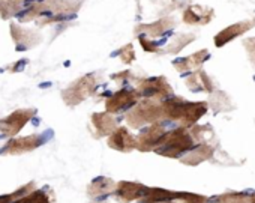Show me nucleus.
<instances>
[{
    "label": "nucleus",
    "mask_w": 255,
    "mask_h": 203,
    "mask_svg": "<svg viewBox=\"0 0 255 203\" xmlns=\"http://www.w3.org/2000/svg\"><path fill=\"white\" fill-rule=\"evenodd\" d=\"M164 116L170 121L182 122L183 128L194 127L206 113L209 109V104L204 101L198 103H189V101L180 98V96H171L162 103Z\"/></svg>",
    "instance_id": "nucleus-1"
},
{
    "label": "nucleus",
    "mask_w": 255,
    "mask_h": 203,
    "mask_svg": "<svg viewBox=\"0 0 255 203\" xmlns=\"http://www.w3.org/2000/svg\"><path fill=\"white\" fill-rule=\"evenodd\" d=\"M194 149V136L186 128H177L164 136L155 152L165 158H180Z\"/></svg>",
    "instance_id": "nucleus-2"
},
{
    "label": "nucleus",
    "mask_w": 255,
    "mask_h": 203,
    "mask_svg": "<svg viewBox=\"0 0 255 203\" xmlns=\"http://www.w3.org/2000/svg\"><path fill=\"white\" fill-rule=\"evenodd\" d=\"M164 118L162 104H158L153 99H144L128 113L126 122L132 128H141L144 125H155Z\"/></svg>",
    "instance_id": "nucleus-3"
},
{
    "label": "nucleus",
    "mask_w": 255,
    "mask_h": 203,
    "mask_svg": "<svg viewBox=\"0 0 255 203\" xmlns=\"http://www.w3.org/2000/svg\"><path fill=\"white\" fill-rule=\"evenodd\" d=\"M80 8V2H72V0H44L33 8H30L24 17H21V21H29L32 18H36L44 14H68V12H75Z\"/></svg>",
    "instance_id": "nucleus-4"
},
{
    "label": "nucleus",
    "mask_w": 255,
    "mask_h": 203,
    "mask_svg": "<svg viewBox=\"0 0 255 203\" xmlns=\"http://www.w3.org/2000/svg\"><path fill=\"white\" fill-rule=\"evenodd\" d=\"M95 89H96V77L93 74H87L78 78L75 83H72L68 89H65L62 96L69 107H74L83 103L86 98H89L95 92Z\"/></svg>",
    "instance_id": "nucleus-5"
},
{
    "label": "nucleus",
    "mask_w": 255,
    "mask_h": 203,
    "mask_svg": "<svg viewBox=\"0 0 255 203\" xmlns=\"http://www.w3.org/2000/svg\"><path fill=\"white\" fill-rule=\"evenodd\" d=\"M135 90L138 92L140 96L146 99H153V101L171 98L173 95V89L165 77H152V78L141 80Z\"/></svg>",
    "instance_id": "nucleus-6"
},
{
    "label": "nucleus",
    "mask_w": 255,
    "mask_h": 203,
    "mask_svg": "<svg viewBox=\"0 0 255 203\" xmlns=\"http://www.w3.org/2000/svg\"><path fill=\"white\" fill-rule=\"evenodd\" d=\"M140 98L141 96L138 95L137 90L122 89L107 99V103H105L107 113H122L128 109H134L138 104Z\"/></svg>",
    "instance_id": "nucleus-7"
},
{
    "label": "nucleus",
    "mask_w": 255,
    "mask_h": 203,
    "mask_svg": "<svg viewBox=\"0 0 255 203\" xmlns=\"http://www.w3.org/2000/svg\"><path fill=\"white\" fill-rule=\"evenodd\" d=\"M149 191V187L140 184V182H129V181H122L117 184L114 196L117 202L120 203H131L134 200H141Z\"/></svg>",
    "instance_id": "nucleus-8"
},
{
    "label": "nucleus",
    "mask_w": 255,
    "mask_h": 203,
    "mask_svg": "<svg viewBox=\"0 0 255 203\" xmlns=\"http://www.w3.org/2000/svg\"><path fill=\"white\" fill-rule=\"evenodd\" d=\"M35 115V110L26 109V110H17L11 113L8 118L0 121V133L5 136H15Z\"/></svg>",
    "instance_id": "nucleus-9"
},
{
    "label": "nucleus",
    "mask_w": 255,
    "mask_h": 203,
    "mask_svg": "<svg viewBox=\"0 0 255 203\" xmlns=\"http://www.w3.org/2000/svg\"><path fill=\"white\" fill-rule=\"evenodd\" d=\"M165 130L155 124V125H150L147 127L144 131H141L137 137V149L140 152H150V151H155L158 148V145L161 143V140L164 139L165 136Z\"/></svg>",
    "instance_id": "nucleus-10"
},
{
    "label": "nucleus",
    "mask_w": 255,
    "mask_h": 203,
    "mask_svg": "<svg viewBox=\"0 0 255 203\" xmlns=\"http://www.w3.org/2000/svg\"><path fill=\"white\" fill-rule=\"evenodd\" d=\"M107 145L119 152H131L137 149V137H134L128 128H117L107 140Z\"/></svg>",
    "instance_id": "nucleus-11"
},
{
    "label": "nucleus",
    "mask_w": 255,
    "mask_h": 203,
    "mask_svg": "<svg viewBox=\"0 0 255 203\" xmlns=\"http://www.w3.org/2000/svg\"><path fill=\"white\" fill-rule=\"evenodd\" d=\"M252 26H255V21H243V23H236L227 29H224L222 32H219L215 36V45L216 47H224L227 42L236 39L237 36L243 35L245 32H248Z\"/></svg>",
    "instance_id": "nucleus-12"
},
{
    "label": "nucleus",
    "mask_w": 255,
    "mask_h": 203,
    "mask_svg": "<svg viewBox=\"0 0 255 203\" xmlns=\"http://www.w3.org/2000/svg\"><path fill=\"white\" fill-rule=\"evenodd\" d=\"M92 125L95 128L96 137H104V136H111L117 130V122L110 113H95L92 115Z\"/></svg>",
    "instance_id": "nucleus-13"
},
{
    "label": "nucleus",
    "mask_w": 255,
    "mask_h": 203,
    "mask_svg": "<svg viewBox=\"0 0 255 203\" xmlns=\"http://www.w3.org/2000/svg\"><path fill=\"white\" fill-rule=\"evenodd\" d=\"M44 139L42 136L33 134V136H27V137H21V139H15L12 142L8 143V146L5 148V152L8 154H23V152H29L35 148H38L39 145H42Z\"/></svg>",
    "instance_id": "nucleus-14"
},
{
    "label": "nucleus",
    "mask_w": 255,
    "mask_h": 203,
    "mask_svg": "<svg viewBox=\"0 0 255 203\" xmlns=\"http://www.w3.org/2000/svg\"><path fill=\"white\" fill-rule=\"evenodd\" d=\"M209 57V51L207 50H200L188 57H183V59H177L173 62V66L180 72V74H185V72H189V71H194L197 69L198 66H201L206 59Z\"/></svg>",
    "instance_id": "nucleus-15"
},
{
    "label": "nucleus",
    "mask_w": 255,
    "mask_h": 203,
    "mask_svg": "<svg viewBox=\"0 0 255 203\" xmlns=\"http://www.w3.org/2000/svg\"><path fill=\"white\" fill-rule=\"evenodd\" d=\"M215 154V148L207 145V143H201L198 146H195L192 151H189L183 158L182 163L185 166H198L207 160H210Z\"/></svg>",
    "instance_id": "nucleus-16"
},
{
    "label": "nucleus",
    "mask_w": 255,
    "mask_h": 203,
    "mask_svg": "<svg viewBox=\"0 0 255 203\" xmlns=\"http://www.w3.org/2000/svg\"><path fill=\"white\" fill-rule=\"evenodd\" d=\"M186 84L191 90L194 92H207V93H212L215 90V83L213 80L206 74V71L203 69H198L195 71L194 74H191L188 78H186Z\"/></svg>",
    "instance_id": "nucleus-17"
},
{
    "label": "nucleus",
    "mask_w": 255,
    "mask_h": 203,
    "mask_svg": "<svg viewBox=\"0 0 255 203\" xmlns=\"http://www.w3.org/2000/svg\"><path fill=\"white\" fill-rule=\"evenodd\" d=\"M212 17H213L212 9H206V8L195 5L185 11L183 21L186 24H207L212 20Z\"/></svg>",
    "instance_id": "nucleus-18"
},
{
    "label": "nucleus",
    "mask_w": 255,
    "mask_h": 203,
    "mask_svg": "<svg viewBox=\"0 0 255 203\" xmlns=\"http://www.w3.org/2000/svg\"><path fill=\"white\" fill-rule=\"evenodd\" d=\"M116 187H117V184L110 178H96L89 185L87 193L90 197H102V196H108V194L114 193Z\"/></svg>",
    "instance_id": "nucleus-19"
},
{
    "label": "nucleus",
    "mask_w": 255,
    "mask_h": 203,
    "mask_svg": "<svg viewBox=\"0 0 255 203\" xmlns=\"http://www.w3.org/2000/svg\"><path fill=\"white\" fill-rule=\"evenodd\" d=\"M180 191H170L164 188H149L147 194L141 199V203H165L179 200Z\"/></svg>",
    "instance_id": "nucleus-20"
},
{
    "label": "nucleus",
    "mask_w": 255,
    "mask_h": 203,
    "mask_svg": "<svg viewBox=\"0 0 255 203\" xmlns=\"http://www.w3.org/2000/svg\"><path fill=\"white\" fill-rule=\"evenodd\" d=\"M174 24H173V20H170V18H164V20H161V21H158V23H152V24H146V26H138L137 27V32L140 33V32H146V36H149V38H155V36H161V35H164L167 30H170L171 27H173Z\"/></svg>",
    "instance_id": "nucleus-21"
},
{
    "label": "nucleus",
    "mask_w": 255,
    "mask_h": 203,
    "mask_svg": "<svg viewBox=\"0 0 255 203\" xmlns=\"http://www.w3.org/2000/svg\"><path fill=\"white\" fill-rule=\"evenodd\" d=\"M215 203H255L254 193H225L213 199Z\"/></svg>",
    "instance_id": "nucleus-22"
},
{
    "label": "nucleus",
    "mask_w": 255,
    "mask_h": 203,
    "mask_svg": "<svg viewBox=\"0 0 255 203\" xmlns=\"http://www.w3.org/2000/svg\"><path fill=\"white\" fill-rule=\"evenodd\" d=\"M209 106H212L216 112H222V110H228L230 106V98L224 93V92H216L210 101H209Z\"/></svg>",
    "instance_id": "nucleus-23"
},
{
    "label": "nucleus",
    "mask_w": 255,
    "mask_h": 203,
    "mask_svg": "<svg viewBox=\"0 0 255 203\" xmlns=\"http://www.w3.org/2000/svg\"><path fill=\"white\" fill-rule=\"evenodd\" d=\"M24 0H0V12H2L3 18L15 14L21 5H23Z\"/></svg>",
    "instance_id": "nucleus-24"
},
{
    "label": "nucleus",
    "mask_w": 255,
    "mask_h": 203,
    "mask_svg": "<svg viewBox=\"0 0 255 203\" xmlns=\"http://www.w3.org/2000/svg\"><path fill=\"white\" fill-rule=\"evenodd\" d=\"M192 41H194V36H192V35H179V36H176V38L168 44L165 53H177V51H180L183 47H186V45H188L189 42H192Z\"/></svg>",
    "instance_id": "nucleus-25"
},
{
    "label": "nucleus",
    "mask_w": 255,
    "mask_h": 203,
    "mask_svg": "<svg viewBox=\"0 0 255 203\" xmlns=\"http://www.w3.org/2000/svg\"><path fill=\"white\" fill-rule=\"evenodd\" d=\"M179 200L182 203H209V199L206 196L201 194H195V193H179Z\"/></svg>",
    "instance_id": "nucleus-26"
},
{
    "label": "nucleus",
    "mask_w": 255,
    "mask_h": 203,
    "mask_svg": "<svg viewBox=\"0 0 255 203\" xmlns=\"http://www.w3.org/2000/svg\"><path fill=\"white\" fill-rule=\"evenodd\" d=\"M18 203H50V199L45 193L42 191H35L29 196H26L23 200H20Z\"/></svg>",
    "instance_id": "nucleus-27"
},
{
    "label": "nucleus",
    "mask_w": 255,
    "mask_h": 203,
    "mask_svg": "<svg viewBox=\"0 0 255 203\" xmlns=\"http://www.w3.org/2000/svg\"><path fill=\"white\" fill-rule=\"evenodd\" d=\"M119 56H120V59H122L123 63H131V62L135 59V53H134L132 45H131V44L125 45V47L119 51Z\"/></svg>",
    "instance_id": "nucleus-28"
},
{
    "label": "nucleus",
    "mask_w": 255,
    "mask_h": 203,
    "mask_svg": "<svg viewBox=\"0 0 255 203\" xmlns=\"http://www.w3.org/2000/svg\"><path fill=\"white\" fill-rule=\"evenodd\" d=\"M138 41H140L141 47H143L146 51H150V53L158 51V44H156V41H153L152 38H149V36H146V35H140V36H138Z\"/></svg>",
    "instance_id": "nucleus-29"
},
{
    "label": "nucleus",
    "mask_w": 255,
    "mask_h": 203,
    "mask_svg": "<svg viewBox=\"0 0 255 203\" xmlns=\"http://www.w3.org/2000/svg\"><path fill=\"white\" fill-rule=\"evenodd\" d=\"M245 47H246V51L249 54V59L251 62L255 65V38H249L245 41Z\"/></svg>",
    "instance_id": "nucleus-30"
},
{
    "label": "nucleus",
    "mask_w": 255,
    "mask_h": 203,
    "mask_svg": "<svg viewBox=\"0 0 255 203\" xmlns=\"http://www.w3.org/2000/svg\"><path fill=\"white\" fill-rule=\"evenodd\" d=\"M165 203H173V202H165Z\"/></svg>",
    "instance_id": "nucleus-31"
}]
</instances>
